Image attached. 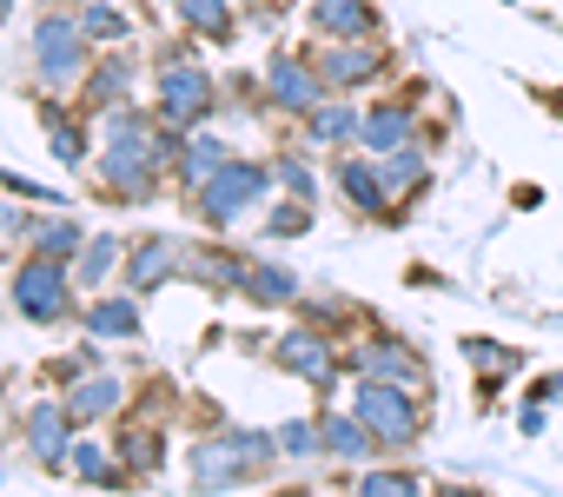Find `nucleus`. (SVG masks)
I'll return each mask as SVG.
<instances>
[{"label":"nucleus","mask_w":563,"mask_h":497,"mask_svg":"<svg viewBox=\"0 0 563 497\" xmlns=\"http://www.w3.org/2000/svg\"><path fill=\"white\" fill-rule=\"evenodd\" d=\"M186 14H192L199 27H219V0H186Z\"/></svg>","instance_id":"nucleus-1"},{"label":"nucleus","mask_w":563,"mask_h":497,"mask_svg":"<svg viewBox=\"0 0 563 497\" xmlns=\"http://www.w3.org/2000/svg\"><path fill=\"white\" fill-rule=\"evenodd\" d=\"M0 8H8V0H0Z\"/></svg>","instance_id":"nucleus-2"}]
</instances>
